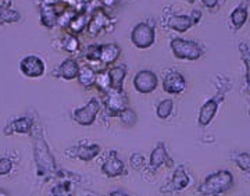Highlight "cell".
Wrapping results in <instances>:
<instances>
[{
	"mask_svg": "<svg viewBox=\"0 0 250 196\" xmlns=\"http://www.w3.org/2000/svg\"><path fill=\"white\" fill-rule=\"evenodd\" d=\"M192 182V177L188 173L185 166H178L172 171V177L168 182H166L160 188V194L168 195V194H179L182 191H185Z\"/></svg>",
	"mask_w": 250,
	"mask_h": 196,
	"instance_id": "ba28073f",
	"label": "cell"
},
{
	"mask_svg": "<svg viewBox=\"0 0 250 196\" xmlns=\"http://www.w3.org/2000/svg\"><path fill=\"white\" fill-rule=\"evenodd\" d=\"M100 49L102 45H89L85 50V59L89 63L100 62Z\"/></svg>",
	"mask_w": 250,
	"mask_h": 196,
	"instance_id": "d6a6232c",
	"label": "cell"
},
{
	"mask_svg": "<svg viewBox=\"0 0 250 196\" xmlns=\"http://www.w3.org/2000/svg\"><path fill=\"white\" fill-rule=\"evenodd\" d=\"M17 159H14V156L11 154L0 156V177L10 175L14 171V167L17 166Z\"/></svg>",
	"mask_w": 250,
	"mask_h": 196,
	"instance_id": "484cf974",
	"label": "cell"
},
{
	"mask_svg": "<svg viewBox=\"0 0 250 196\" xmlns=\"http://www.w3.org/2000/svg\"><path fill=\"white\" fill-rule=\"evenodd\" d=\"M184 1H187L189 4H193V3H195V0H184Z\"/></svg>",
	"mask_w": 250,
	"mask_h": 196,
	"instance_id": "8d00e7d4",
	"label": "cell"
},
{
	"mask_svg": "<svg viewBox=\"0 0 250 196\" xmlns=\"http://www.w3.org/2000/svg\"><path fill=\"white\" fill-rule=\"evenodd\" d=\"M239 53H241V59L243 64H245V68H246V74H245V82H246V87L250 90V46L246 42H241L239 44Z\"/></svg>",
	"mask_w": 250,
	"mask_h": 196,
	"instance_id": "d4e9b609",
	"label": "cell"
},
{
	"mask_svg": "<svg viewBox=\"0 0 250 196\" xmlns=\"http://www.w3.org/2000/svg\"><path fill=\"white\" fill-rule=\"evenodd\" d=\"M170 47L174 57L178 60L196 62L205 54V47L200 44H197L196 41H189L184 38H172Z\"/></svg>",
	"mask_w": 250,
	"mask_h": 196,
	"instance_id": "277c9868",
	"label": "cell"
},
{
	"mask_svg": "<svg viewBox=\"0 0 250 196\" xmlns=\"http://www.w3.org/2000/svg\"><path fill=\"white\" fill-rule=\"evenodd\" d=\"M100 171L107 178H118V177H125L128 174L125 163L118 157L117 151H110L106 154L104 160L100 164Z\"/></svg>",
	"mask_w": 250,
	"mask_h": 196,
	"instance_id": "30bf717a",
	"label": "cell"
},
{
	"mask_svg": "<svg viewBox=\"0 0 250 196\" xmlns=\"http://www.w3.org/2000/svg\"><path fill=\"white\" fill-rule=\"evenodd\" d=\"M108 77L111 82V89L124 90V82L126 77V67L124 65H114L108 70Z\"/></svg>",
	"mask_w": 250,
	"mask_h": 196,
	"instance_id": "44dd1931",
	"label": "cell"
},
{
	"mask_svg": "<svg viewBox=\"0 0 250 196\" xmlns=\"http://www.w3.org/2000/svg\"><path fill=\"white\" fill-rule=\"evenodd\" d=\"M195 25L193 20L190 17V14L187 16V14H172L170 17L167 18V27L175 31V32H187L190 28Z\"/></svg>",
	"mask_w": 250,
	"mask_h": 196,
	"instance_id": "ac0fdd59",
	"label": "cell"
},
{
	"mask_svg": "<svg viewBox=\"0 0 250 196\" xmlns=\"http://www.w3.org/2000/svg\"><path fill=\"white\" fill-rule=\"evenodd\" d=\"M202 3H203V6H205L207 10L214 11V10L218 9V3H220V0H202Z\"/></svg>",
	"mask_w": 250,
	"mask_h": 196,
	"instance_id": "836d02e7",
	"label": "cell"
},
{
	"mask_svg": "<svg viewBox=\"0 0 250 196\" xmlns=\"http://www.w3.org/2000/svg\"><path fill=\"white\" fill-rule=\"evenodd\" d=\"M95 87H96L99 89V92H102L103 95L111 89V82H110L108 71H99L98 74H96Z\"/></svg>",
	"mask_w": 250,
	"mask_h": 196,
	"instance_id": "f1b7e54d",
	"label": "cell"
},
{
	"mask_svg": "<svg viewBox=\"0 0 250 196\" xmlns=\"http://www.w3.org/2000/svg\"><path fill=\"white\" fill-rule=\"evenodd\" d=\"M174 111V102L172 99H163L156 106V116L160 120H168Z\"/></svg>",
	"mask_w": 250,
	"mask_h": 196,
	"instance_id": "4316f807",
	"label": "cell"
},
{
	"mask_svg": "<svg viewBox=\"0 0 250 196\" xmlns=\"http://www.w3.org/2000/svg\"><path fill=\"white\" fill-rule=\"evenodd\" d=\"M31 136L34 141V161H35L36 175L45 181L59 178L62 170L57 166V161L50 151V146L47 145L43 130L41 127H35Z\"/></svg>",
	"mask_w": 250,
	"mask_h": 196,
	"instance_id": "6da1fadb",
	"label": "cell"
},
{
	"mask_svg": "<svg viewBox=\"0 0 250 196\" xmlns=\"http://www.w3.org/2000/svg\"><path fill=\"white\" fill-rule=\"evenodd\" d=\"M88 27V17L85 14H77L75 17L72 18V21L70 22V31L71 34H81L85 28Z\"/></svg>",
	"mask_w": 250,
	"mask_h": 196,
	"instance_id": "f546056e",
	"label": "cell"
},
{
	"mask_svg": "<svg viewBox=\"0 0 250 196\" xmlns=\"http://www.w3.org/2000/svg\"><path fill=\"white\" fill-rule=\"evenodd\" d=\"M116 118H118V121L123 125H125V127H134L138 123L136 113H135L132 109H129V107H126L123 111H120L116 116Z\"/></svg>",
	"mask_w": 250,
	"mask_h": 196,
	"instance_id": "83f0119b",
	"label": "cell"
},
{
	"mask_svg": "<svg viewBox=\"0 0 250 196\" xmlns=\"http://www.w3.org/2000/svg\"><path fill=\"white\" fill-rule=\"evenodd\" d=\"M231 161L241 171L250 174V152H235L231 154Z\"/></svg>",
	"mask_w": 250,
	"mask_h": 196,
	"instance_id": "cb8c5ba5",
	"label": "cell"
},
{
	"mask_svg": "<svg viewBox=\"0 0 250 196\" xmlns=\"http://www.w3.org/2000/svg\"><path fill=\"white\" fill-rule=\"evenodd\" d=\"M108 22H110V20L106 16V13L103 11L102 9L95 10V13L92 14V17L88 21V32H89V35L92 36H96L99 35L103 29H106V27L108 25Z\"/></svg>",
	"mask_w": 250,
	"mask_h": 196,
	"instance_id": "e0dca14e",
	"label": "cell"
},
{
	"mask_svg": "<svg viewBox=\"0 0 250 196\" xmlns=\"http://www.w3.org/2000/svg\"><path fill=\"white\" fill-rule=\"evenodd\" d=\"M81 65L78 64V62L75 59H65L64 62L56 68L53 71V74L57 77V78H62L64 81H72L78 78V74H80Z\"/></svg>",
	"mask_w": 250,
	"mask_h": 196,
	"instance_id": "2e32d148",
	"label": "cell"
},
{
	"mask_svg": "<svg viewBox=\"0 0 250 196\" xmlns=\"http://www.w3.org/2000/svg\"><path fill=\"white\" fill-rule=\"evenodd\" d=\"M65 171H62L60 173V175H59V178L60 181L52 187L50 189V196H72V192H71V181L70 178H67L65 177Z\"/></svg>",
	"mask_w": 250,
	"mask_h": 196,
	"instance_id": "603a6c76",
	"label": "cell"
},
{
	"mask_svg": "<svg viewBox=\"0 0 250 196\" xmlns=\"http://www.w3.org/2000/svg\"><path fill=\"white\" fill-rule=\"evenodd\" d=\"M175 166V161L170 156V153L167 151V146L164 142H159L153 151L150 152V156H149V161H147V166L146 170L147 173L150 174H156L161 167H167V169H172Z\"/></svg>",
	"mask_w": 250,
	"mask_h": 196,
	"instance_id": "5b68a950",
	"label": "cell"
},
{
	"mask_svg": "<svg viewBox=\"0 0 250 196\" xmlns=\"http://www.w3.org/2000/svg\"><path fill=\"white\" fill-rule=\"evenodd\" d=\"M121 54V49L117 44H107V45H102L100 49V62L104 65H111L118 60Z\"/></svg>",
	"mask_w": 250,
	"mask_h": 196,
	"instance_id": "ffe728a7",
	"label": "cell"
},
{
	"mask_svg": "<svg viewBox=\"0 0 250 196\" xmlns=\"http://www.w3.org/2000/svg\"><path fill=\"white\" fill-rule=\"evenodd\" d=\"M129 166H131V169L136 170V171H141V170L146 169V157L143 156L142 153H132L131 156H129Z\"/></svg>",
	"mask_w": 250,
	"mask_h": 196,
	"instance_id": "1f68e13d",
	"label": "cell"
},
{
	"mask_svg": "<svg viewBox=\"0 0 250 196\" xmlns=\"http://www.w3.org/2000/svg\"><path fill=\"white\" fill-rule=\"evenodd\" d=\"M20 71L27 78H41L46 71V64L39 56L29 54L20 62Z\"/></svg>",
	"mask_w": 250,
	"mask_h": 196,
	"instance_id": "5bb4252c",
	"label": "cell"
},
{
	"mask_svg": "<svg viewBox=\"0 0 250 196\" xmlns=\"http://www.w3.org/2000/svg\"><path fill=\"white\" fill-rule=\"evenodd\" d=\"M190 17H192V20H193V22H195V25L196 24H199L200 21H202V17H203V14H202V11L200 10H192V13H190Z\"/></svg>",
	"mask_w": 250,
	"mask_h": 196,
	"instance_id": "e575fe53",
	"label": "cell"
},
{
	"mask_svg": "<svg viewBox=\"0 0 250 196\" xmlns=\"http://www.w3.org/2000/svg\"><path fill=\"white\" fill-rule=\"evenodd\" d=\"M96 74L98 72L95 71L90 65L88 64H83L81 65L80 74H78V84L83 89H90L92 87H95V81H96Z\"/></svg>",
	"mask_w": 250,
	"mask_h": 196,
	"instance_id": "7402d4cb",
	"label": "cell"
},
{
	"mask_svg": "<svg viewBox=\"0 0 250 196\" xmlns=\"http://www.w3.org/2000/svg\"><path fill=\"white\" fill-rule=\"evenodd\" d=\"M161 87H163V90L168 95H181L187 90L188 84L185 77L181 72L171 70L166 72V75L163 77Z\"/></svg>",
	"mask_w": 250,
	"mask_h": 196,
	"instance_id": "9a60e30c",
	"label": "cell"
},
{
	"mask_svg": "<svg viewBox=\"0 0 250 196\" xmlns=\"http://www.w3.org/2000/svg\"><path fill=\"white\" fill-rule=\"evenodd\" d=\"M100 153H102V146L99 143L88 142V141H81L64 152L65 157H71V159L86 161V163L95 160Z\"/></svg>",
	"mask_w": 250,
	"mask_h": 196,
	"instance_id": "9c48e42d",
	"label": "cell"
},
{
	"mask_svg": "<svg viewBox=\"0 0 250 196\" xmlns=\"http://www.w3.org/2000/svg\"><path fill=\"white\" fill-rule=\"evenodd\" d=\"M99 113H100V102L96 98H92L83 106L74 109L72 120L81 127H90L95 124Z\"/></svg>",
	"mask_w": 250,
	"mask_h": 196,
	"instance_id": "52a82bcc",
	"label": "cell"
},
{
	"mask_svg": "<svg viewBox=\"0 0 250 196\" xmlns=\"http://www.w3.org/2000/svg\"><path fill=\"white\" fill-rule=\"evenodd\" d=\"M35 118L31 116H21L10 120L3 128V134L6 136H11V135H31L32 131L35 130Z\"/></svg>",
	"mask_w": 250,
	"mask_h": 196,
	"instance_id": "4fadbf2b",
	"label": "cell"
},
{
	"mask_svg": "<svg viewBox=\"0 0 250 196\" xmlns=\"http://www.w3.org/2000/svg\"><path fill=\"white\" fill-rule=\"evenodd\" d=\"M62 49L68 53H75L80 49V41L74 34H67L62 41Z\"/></svg>",
	"mask_w": 250,
	"mask_h": 196,
	"instance_id": "4dcf8cb0",
	"label": "cell"
},
{
	"mask_svg": "<svg viewBox=\"0 0 250 196\" xmlns=\"http://www.w3.org/2000/svg\"><path fill=\"white\" fill-rule=\"evenodd\" d=\"M129 38H131V42L135 47L142 49V50L149 49V47H152L156 41L154 27L147 21H142L132 28Z\"/></svg>",
	"mask_w": 250,
	"mask_h": 196,
	"instance_id": "8992f818",
	"label": "cell"
},
{
	"mask_svg": "<svg viewBox=\"0 0 250 196\" xmlns=\"http://www.w3.org/2000/svg\"><path fill=\"white\" fill-rule=\"evenodd\" d=\"M235 187V177L229 170L210 173L199 185L197 192L202 196H223Z\"/></svg>",
	"mask_w": 250,
	"mask_h": 196,
	"instance_id": "7a4b0ae2",
	"label": "cell"
},
{
	"mask_svg": "<svg viewBox=\"0 0 250 196\" xmlns=\"http://www.w3.org/2000/svg\"><path fill=\"white\" fill-rule=\"evenodd\" d=\"M248 18H249V9H248L246 0H245V1H242L239 6H236L231 11V14H229V22H231L233 29H241L246 24Z\"/></svg>",
	"mask_w": 250,
	"mask_h": 196,
	"instance_id": "d6986e66",
	"label": "cell"
},
{
	"mask_svg": "<svg viewBox=\"0 0 250 196\" xmlns=\"http://www.w3.org/2000/svg\"><path fill=\"white\" fill-rule=\"evenodd\" d=\"M249 117H250V107H249Z\"/></svg>",
	"mask_w": 250,
	"mask_h": 196,
	"instance_id": "74e56055",
	"label": "cell"
},
{
	"mask_svg": "<svg viewBox=\"0 0 250 196\" xmlns=\"http://www.w3.org/2000/svg\"><path fill=\"white\" fill-rule=\"evenodd\" d=\"M103 107L110 117H116L120 111L128 107V98L124 90L110 89L103 95Z\"/></svg>",
	"mask_w": 250,
	"mask_h": 196,
	"instance_id": "8fae6325",
	"label": "cell"
},
{
	"mask_svg": "<svg viewBox=\"0 0 250 196\" xmlns=\"http://www.w3.org/2000/svg\"><path fill=\"white\" fill-rule=\"evenodd\" d=\"M218 88H217V93L213 95L210 99H207L205 103L199 109V114H197V125L206 128L213 123V120L218 113V109L221 106L227 92L231 89V82L228 81V78H220L218 80Z\"/></svg>",
	"mask_w": 250,
	"mask_h": 196,
	"instance_id": "3957f363",
	"label": "cell"
},
{
	"mask_svg": "<svg viewBox=\"0 0 250 196\" xmlns=\"http://www.w3.org/2000/svg\"><path fill=\"white\" fill-rule=\"evenodd\" d=\"M108 196H131L129 194H126L124 191H121V189H116V191H111Z\"/></svg>",
	"mask_w": 250,
	"mask_h": 196,
	"instance_id": "d590c367",
	"label": "cell"
},
{
	"mask_svg": "<svg viewBox=\"0 0 250 196\" xmlns=\"http://www.w3.org/2000/svg\"><path fill=\"white\" fill-rule=\"evenodd\" d=\"M132 84H134L136 92H139L142 95H147V93H152L157 89L159 77L152 70H141L135 74Z\"/></svg>",
	"mask_w": 250,
	"mask_h": 196,
	"instance_id": "7c38bea8",
	"label": "cell"
}]
</instances>
